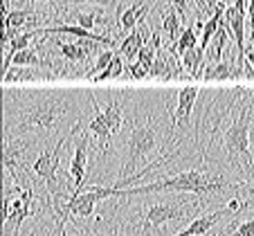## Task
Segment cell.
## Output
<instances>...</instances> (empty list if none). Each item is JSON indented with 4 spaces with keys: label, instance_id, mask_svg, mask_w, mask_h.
<instances>
[{
    "label": "cell",
    "instance_id": "cell-1",
    "mask_svg": "<svg viewBox=\"0 0 254 236\" xmlns=\"http://www.w3.org/2000/svg\"><path fill=\"white\" fill-rule=\"evenodd\" d=\"M92 95L81 90H43V92H7L5 95V133L2 142L27 133L52 135L63 126L79 128L83 117V101Z\"/></svg>",
    "mask_w": 254,
    "mask_h": 236
},
{
    "label": "cell",
    "instance_id": "cell-2",
    "mask_svg": "<svg viewBox=\"0 0 254 236\" xmlns=\"http://www.w3.org/2000/svg\"><path fill=\"white\" fill-rule=\"evenodd\" d=\"M234 187L230 180L223 176H211L205 169H189V171H180V174L171 176V178H158L155 182L142 184V187H126L122 189L120 198H133V196H151V193L160 191H185V193H196V196H209V193H221L225 189Z\"/></svg>",
    "mask_w": 254,
    "mask_h": 236
},
{
    "label": "cell",
    "instance_id": "cell-3",
    "mask_svg": "<svg viewBox=\"0 0 254 236\" xmlns=\"http://www.w3.org/2000/svg\"><path fill=\"white\" fill-rule=\"evenodd\" d=\"M167 140H171V137H164L162 126L155 124L151 115H146V119L139 121V124H133L128 140H126L124 158H122V167H120V178L117 180H124V178H128V176L139 174L137 169L142 167L155 151L162 149V144Z\"/></svg>",
    "mask_w": 254,
    "mask_h": 236
},
{
    "label": "cell",
    "instance_id": "cell-4",
    "mask_svg": "<svg viewBox=\"0 0 254 236\" xmlns=\"http://www.w3.org/2000/svg\"><path fill=\"white\" fill-rule=\"evenodd\" d=\"M252 104H243L239 115L223 130V149L232 169H248L254 176V158L250 153V126H252Z\"/></svg>",
    "mask_w": 254,
    "mask_h": 236
},
{
    "label": "cell",
    "instance_id": "cell-5",
    "mask_svg": "<svg viewBox=\"0 0 254 236\" xmlns=\"http://www.w3.org/2000/svg\"><path fill=\"white\" fill-rule=\"evenodd\" d=\"M79 133V130H77ZM70 140H74V133H67L65 137L57 142V144H48L43 149V153L32 162V171L39 178L45 180V187H48V196L50 202H52V209L54 214L61 212L63 207V200H67V196L61 191V180H59V162H61V151L63 146L67 144Z\"/></svg>",
    "mask_w": 254,
    "mask_h": 236
},
{
    "label": "cell",
    "instance_id": "cell-6",
    "mask_svg": "<svg viewBox=\"0 0 254 236\" xmlns=\"http://www.w3.org/2000/svg\"><path fill=\"white\" fill-rule=\"evenodd\" d=\"M200 205L196 200H162V202H146L142 207V223H139V234L153 236L160 234V227L169 221H185L191 218L193 212H198Z\"/></svg>",
    "mask_w": 254,
    "mask_h": 236
},
{
    "label": "cell",
    "instance_id": "cell-7",
    "mask_svg": "<svg viewBox=\"0 0 254 236\" xmlns=\"http://www.w3.org/2000/svg\"><path fill=\"white\" fill-rule=\"evenodd\" d=\"M88 146H90V130H86L81 135L74 133V153H72V160H70L74 193L83 189V178H86V167H88Z\"/></svg>",
    "mask_w": 254,
    "mask_h": 236
},
{
    "label": "cell",
    "instance_id": "cell-8",
    "mask_svg": "<svg viewBox=\"0 0 254 236\" xmlns=\"http://www.w3.org/2000/svg\"><path fill=\"white\" fill-rule=\"evenodd\" d=\"M243 77V70L239 65V57H234L227 61V59H221V61H211L209 65H205L202 70V79L205 81H223V79H236Z\"/></svg>",
    "mask_w": 254,
    "mask_h": 236
},
{
    "label": "cell",
    "instance_id": "cell-9",
    "mask_svg": "<svg viewBox=\"0 0 254 236\" xmlns=\"http://www.w3.org/2000/svg\"><path fill=\"white\" fill-rule=\"evenodd\" d=\"M196 99H198V88L196 86H185L183 90L178 92V106H176V111H173V124H171L173 135H176V130L183 124H189V117H191Z\"/></svg>",
    "mask_w": 254,
    "mask_h": 236
},
{
    "label": "cell",
    "instance_id": "cell-10",
    "mask_svg": "<svg viewBox=\"0 0 254 236\" xmlns=\"http://www.w3.org/2000/svg\"><path fill=\"white\" fill-rule=\"evenodd\" d=\"M225 216H232V214H230V209L223 205V207H218L216 212H211V214H205V216H196V218L191 221V225L187 227V230L178 232V234H173V236H205L207 232H209L211 227L216 225V223H221Z\"/></svg>",
    "mask_w": 254,
    "mask_h": 236
},
{
    "label": "cell",
    "instance_id": "cell-11",
    "mask_svg": "<svg viewBox=\"0 0 254 236\" xmlns=\"http://www.w3.org/2000/svg\"><path fill=\"white\" fill-rule=\"evenodd\" d=\"M59 45V52L65 61L70 63H83L92 52L97 50V45H104L99 41H92V39H79L77 43H57Z\"/></svg>",
    "mask_w": 254,
    "mask_h": 236
},
{
    "label": "cell",
    "instance_id": "cell-12",
    "mask_svg": "<svg viewBox=\"0 0 254 236\" xmlns=\"http://www.w3.org/2000/svg\"><path fill=\"white\" fill-rule=\"evenodd\" d=\"M92 108H95V117H92L90 124H88V130H90V133L97 137V142H99V153L106 155V151H108V144H111V137H113L115 133H113V128L108 126L106 117L101 115L99 101H97L95 97H92Z\"/></svg>",
    "mask_w": 254,
    "mask_h": 236
},
{
    "label": "cell",
    "instance_id": "cell-13",
    "mask_svg": "<svg viewBox=\"0 0 254 236\" xmlns=\"http://www.w3.org/2000/svg\"><path fill=\"white\" fill-rule=\"evenodd\" d=\"M54 72H39L34 65H14L2 74V83H25V81H41V79H52Z\"/></svg>",
    "mask_w": 254,
    "mask_h": 236
},
{
    "label": "cell",
    "instance_id": "cell-14",
    "mask_svg": "<svg viewBox=\"0 0 254 236\" xmlns=\"http://www.w3.org/2000/svg\"><path fill=\"white\" fill-rule=\"evenodd\" d=\"M149 32V29H144V27H135V29H130V34L126 36L124 41H122V45H120V54L124 59H128V61H133V59H137V54H139V50L144 48V43H146V36L144 34Z\"/></svg>",
    "mask_w": 254,
    "mask_h": 236
},
{
    "label": "cell",
    "instance_id": "cell-15",
    "mask_svg": "<svg viewBox=\"0 0 254 236\" xmlns=\"http://www.w3.org/2000/svg\"><path fill=\"white\" fill-rule=\"evenodd\" d=\"M149 2L146 0H142V2H135L133 7H128L126 11H122V16H120V29L122 32H128V29H135L137 27V23L144 18V14L149 11Z\"/></svg>",
    "mask_w": 254,
    "mask_h": 236
},
{
    "label": "cell",
    "instance_id": "cell-16",
    "mask_svg": "<svg viewBox=\"0 0 254 236\" xmlns=\"http://www.w3.org/2000/svg\"><path fill=\"white\" fill-rule=\"evenodd\" d=\"M180 11L176 9V7H167V9L162 11V29L164 34H167V39H169V45H176L178 39H180Z\"/></svg>",
    "mask_w": 254,
    "mask_h": 236
},
{
    "label": "cell",
    "instance_id": "cell-17",
    "mask_svg": "<svg viewBox=\"0 0 254 236\" xmlns=\"http://www.w3.org/2000/svg\"><path fill=\"white\" fill-rule=\"evenodd\" d=\"M39 20V14H34L32 9H11L5 16V25L2 27H14V29H25Z\"/></svg>",
    "mask_w": 254,
    "mask_h": 236
},
{
    "label": "cell",
    "instance_id": "cell-18",
    "mask_svg": "<svg viewBox=\"0 0 254 236\" xmlns=\"http://www.w3.org/2000/svg\"><path fill=\"white\" fill-rule=\"evenodd\" d=\"M101 115L106 117V121H108V126L113 128V133H120L122 126H124V108H122V101L120 99H113L108 106L101 108Z\"/></svg>",
    "mask_w": 254,
    "mask_h": 236
},
{
    "label": "cell",
    "instance_id": "cell-19",
    "mask_svg": "<svg viewBox=\"0 0 254 236\" xmlns=\"http://www.w3.org/2000/svg\"><path fill=\"white\" fill-rule=\"evenodd\" d=\"M202 59H205V52H202V50L196 45V48L187 50V52L180 57V63H183V67L187 70L189 74H191V77L198 79V77H200V72L205 70V67H202Z\"/></svg>",
    "mask_w": 254,
    "mask_h": 236
},
{
    "label": "cell",
    "instance_id": "cell-20",
    "mask_svg": "<svg viewBox=\"0 0 254 236\" xmlns=\"http://www.w3.org/2000/svg\"><path fill=\"white\" fill-rule=\"evenodd\" d=\"M196 45H198L196 29H193V27H185V29H183V34H180V39H178V43H176V45H169V48L176 50L178 57H183V54L187 52V50L196 48Z\"/></svg>",
    "mask_w": 254,
    "mask_h": 236
},
{
    "label": "cell",
    "instance_id": "cell-21",
    "mask_svg": "<svg viewBox=\"0 0 254 236\" xmlns=\"http://www.w3.org/2000/svg\"><path fill=\"white\" fill-rule=\"evenodd\" d=\"M74 20H77V25H81V27H86V29H92L97 23L108 25V18H106L101 11H97V9H92V11H74Z\"/></svg>",
    "mask_w": 254,
    "mask_h": 236
},
{
    "label": "cell",
    "instance_id": "cell-22",
    "mask_svg": "<svg viewBox=\"0 0 254 236\" xmlns=\"http://www.w3.org/2000/svg\"><path fill=\"white\" fill-rule=\"evenodd\" d=\"M122 72H124V61H122V54H115L111 65L106 67V70H101L97 77H92V81L101 83V81H108V79H117V77H122Z\"/></svg>",
    "mask_w": 254,
    "mask_h": 236
},
{
    "label": "cell",
    "instance_id": "cell-23",
    "mask_svg": "<svg viewBox=\"0 0 254 236\" xmlns=\"http://www.w3.org/2000/svg\"><path fill=\"white\" fill-rule=\"evenodd\" d=\"M225 234L227 236H254V214H252V218H248L243 223H236V221L230 223Z\"/></svg>",
    "mask_w": 254,
    "mask_h": 236
},
{
    "label": "cell",
    "instance_id": "cell-24",
    "mask_svg": "<svg viewBox=\"0 0 254 236\" xmlns=\"http://www.w3.org/2000/svg\"><path fill=\"white\" fill-rule=\"evenodd\" d=\"M113 59H115V52H113V48L108 50V52H101L99 57H97V61H95V65H92L90 72H101V70H106V67L111 65Z\"/></svg>",
    "mask_w": 254,
    "mask_h": 236
},
{
    "label": "cell",
    "instance_id": "cell-25",
    "mask_svg": "<svg viewBox=\"0 0 254 236\" xmlns=\"http://www.w3.org/2000/svg\"><path fill=\"white\" fill-rule=\"evenodd\" d=\"M67 221H70V216H67V214H61V216H57V223H54V227L45 236H63V234H65Z\"/></svg>",
    "mask_w": 254,
    "mask_h": 236
},
{
    "label": "cell",
    "instance_id": "cell-26",
    "mask_svg": "<svg viewBox=\"0 0 254 236\" xmlns=\"http://www.w3.org/2000/svg\"><path fill=\"white\" fill-rule=\"evenodd\" d=\"M128 74L133 79H144V77H149V67L142 65L139 61H135V63H130L128 65Z\"/></svg>",
    "mask_w": 254,
    "mask_h": 236
},
{
    "label": "cell",
    "instance_id": "cell-27",
    "mask_svg": "<svg viewBox=\"0 0 254 236\" xmlns=\"http://www.w3.org/2000/svg\"><path fill=\"white\" fill-rule=\"evenodd\" d=\"M79 236H124L120 227H111L108 232H97V230H79Z\"/></svg>",
    "mask_w": 254,
    "mask_h": 236
},
{
    "label": "cell",
    "instance_id": "cell-28",
    "mask_svg": "<svg viewBox=\"0 0 254 236\" xmlns=\"http://www.w3.org/2000/svg\"><path fill=\"white\" fill-rule=\"evenodd\" d=\"M27 2H45V5H52V7H65V5H72V0H27Z\"/></svg>",
    "mask_w": 254,
    "mask_h": 236
},
{
    "label": "cell",
    "instance_id": "cell-29",
    "mask_svg": "<svg viewBox=\"0 0 254 236\" xmlns=\"http://www.w3.org/2000/svg\"><path fill=\"white\" fill-rule=\"evenodd\" d=\"M248 20H250V27H252V34H254V0H248Z\"/></svg>",
    "mask_w": 254,
    "mask_h": 236
},
{
    "label": "cell",
    "instance_id": "cell-30",
    "mask_svg": "<svg viewBox=\"0 0 254 236\" xmlns=\"http://www.w3.org/2000/svg\"><path fill=\"white\" fill-rule=\"evenodd\" d=\"M74 5H83V2H90V5H106L108 0H72Z\"/></svg>",
    "mask_w": 254,
    "mask_h": 236
},
{
    "label": "cell",
    "instance_id": "cell-31",
    "mask_svg": "<svg viewBox=\"0 0 254 236\" xmlns=\"http://www.w3.org/2000/svg\"><path fill=\"white\" fill-rule=\"evenodd\" d=\"M250 200H252V207H254V191H250Z\"/></svg>",
    "mask_w": 254,
    "mask_h": 236
},
{
    "label": "cell",
    "instance_id": "cell-32",
    "mask_svg": "<svg viewBox=\"0 0 254 236\" xmlns=\"http://www.w3.org/2000/svg\"><path fill=\"white\" fill-rule=\"evenodd\" d=\"M252 39H254V36H252Z\"/></svg>",
    "mask_w": 254,
    "mask_h": 236
}]
</instances>
